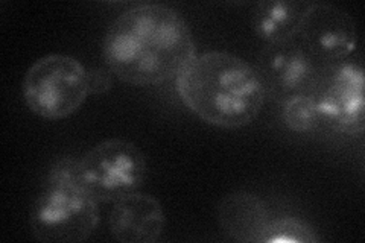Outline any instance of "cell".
Instances as JSON below:
<instances>
[{"mask_svg": "<svg viewBox=\"0 0 365 243\" xmlns=\"http://www.w3.org/2000/svg\"><path fill=\"white\" fill-rule=\"evenodd\" d=\"M88 95H104L113 87L111 72L106 68H88L87 71Z\"/></svg>", "mask_w": 365, "mask_h": 243, "instance_id": "cell-14", "label": "cell"}, {"mask_svg": "<svg viewBox=\"0 0 365 243\" xmlns=\"http://www.w3.org/2000/svg\"><path fill=\"white\" fill-rule=\"evenodd\" d=\"M108 71L131 86H157L177 78L197 56L187 21L168 5L143 4L111 21L102 43Z\"/></svg>", "mask_w": 365, "mask_h": 243, "instance_id": "cell-1", "label": "cell"}, {"mask_svg": "<svg viewBox=\"0 0 365 243\" xmlns=\"http://www.w3.org/2000/svg\"><path fill=\"white\" fill-rule=\"evenodd\" d=\"M322 240L315 228L299 217L271 219L260 243H317Z\"/></svg>", "mask_w": 365, "mask_h": 243, "instance_id": "cell-13", "label": "cell"}, {"mask_svg": "<svg viewBox=\"0 0 365 243\" xmlns=\"http://www.w3.org/2000/svg\"><path fill=\"white\" fill-rule=\"evenodd\" d=\"M314 98L323 125L342 134H362L365 111L361 64L341 61L329 67Z\"/></svg>", "mask_w": 365, "mask_h": 243, "instance_id": "cell-7", "label": "cell"}, {"mask_svg": "<svg viewBox=\"0 0 365 243\" xmlns=\"http://www.w3.org/2000/svg\"><path fill=\"white\" fill-rule=\"evenodd\" d=\"M146 170L139 146L122 138L101 142L79 160V178L98 202H116L139 192Z\"/></svg>", "mask_w": 365, "mask_h": 243, "instance_id": "cell-5", "label": "cell"}, {"mask_svg": "<svg viewBox=\"0 0 365 243\" xmlns=\"http://www.w3.org/2000/svg\"><path fill=\"white\" fill-rule=\"evenodd\" d=\"M329 67L319 63L295 37L267 44L259 55L256 71L267 98L282 105L295 96H314Z\"/></svg>", "mask_w": 365, "mask_h": 243, "instance_id": "cell-6", "label": "cell"}, {"mask_svg": "<svg viewBox=\"0 0 365 243\" xmlns=\"http://www.w3.org/2000/svg\"><path fill=\"white\" fill-rule=\"evenodd\" d=\"M297 38L326 66L344 61L358 44L355 21L346 11L330 4L309 5Z\"/></svg>", "mask_w": 365, "mask_h": 243, "instance_id": "cell-8", "label": "cell"}, {"mask_svg": "<svg viewBox=\"0 0 365 243\" xmlns=\"http://www.w3.org/2000/svg\"><path fill=\"white\" fill-rule=\"evenodd\" d=\"M271 221L267 204L250 192L225 195L218 205V224L224 233L242 243H260Z\"/></svg>", "mask_w": 365, "mask_h": 243, "instance_id": "cell-10", "label": "cell"}, {"mask_svg": "<svg viewBox=\"0 0 365 243\" xmlns=\"http://www.w3.org/2000/svg\"><path fill=\"white\" fill-rule=\"evenodd\" d=\"M182 103L205 123L225 130L250 125L267 93L256 67L228 52L197 55L175 78Z\"/></svg>", "mask_w": 365, "mask_h": 243, "instance_id": "cell-2", "label": "cell"}, {"mask_svg": "<svg viewBox=\"0 0 365 243\" xmlns=\"http://www.w3.org/2000/svg\"><path fill=\"white\" fill-rule=\"evenodd\" d=\"M21 95L38 118L66 119L81 108L88 96L87 68L71 55H46L28 68Z\"/></svg>", "mask_w": 365, "mask_h": 243, "instance_id": "cell-4", "label": "cell"}, {"mask_svg": "<svg viewBox=\"0 0 365 243\" xmlns=\"http://www.w3.org/2000/svg\"><path fill=\"white\" fill-rule=\"evenodd\" d=\"M99 224L98 201L79 178V160L60 158L29 213L32 236L43 243H79Z\"/></svg>", "mask_w": 365, "mask_h": 243, "instance_id": "cell-3", "label": "cell"}, {"mask_svg": "<svg viewBox=\"0 0 365 243\" xmlns=\"http://www.w3.org/2000/svg\"><path fill=\"white\" fill-rule=\"evenodd\" d=\"M166 227L163 207L154 196L135 192L113 202L108 214L111 236L122 243H154Z\"/></svg>", "mask_w": 365, "mask_h": 243, "instance_id": "cell-9", "label": "cell"}, {"mask_svg": "<svg viewBox=\"0 0 365 243\" xmlns=\"http://www.w3.org/2000/svg\"><path fill=\"white\" fill-rule=\"evenodd\" d=\"M309 2L294 0H267L253 8L251 29L267 44L295 38L300 31Z\"/></svg>", "mask_w": 365, "mask_h": 243, "instance_id": "cell-11", "label": "cell"}, {"mask_svg": "<svg viewBox=\"0 0 365 243\" xmlns=\"http://www.w3.org/2000/svg\"><path fill=\"white\" fill-rule=\"evenodd\" d=\"M282 119L287 128L294 133H312L323 126L315 98L311 95L295 96L282 103Z\"/></svg>", "mask_w": 365, "mask_h": 243, "instance_id": "cell-12", "label": "cell"}]
</instances>
